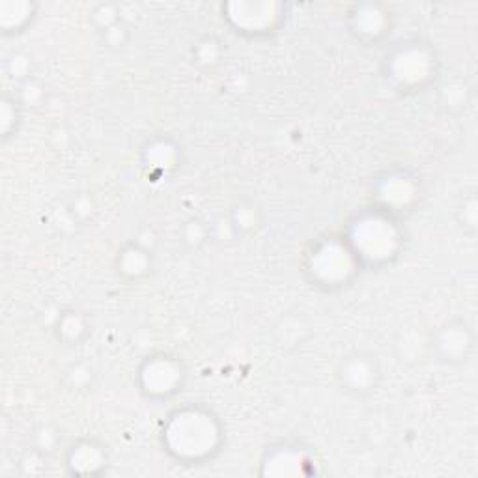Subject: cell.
Segmentation results:
<instances>
[{"mask_svg": "<svg viewBox=\"0 0 478 478\" xmlns=\"http://www.w3.org/2000/svg\"><path fill=\"white\" fill-rule=\"evenodd\" d=\"M376 374H378L376 366H374V363L370 361V357L356 356V357H349L344 363V370L341 372V378L349 387V391L363 393V391H368L372 383H374Z\"/></svg>", "mask_w": 478, "mask_h": 478, "instance_id": "obj_1", "label": "cell"}]
</instances>
